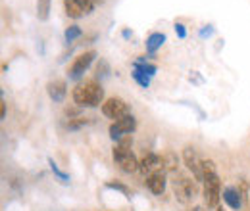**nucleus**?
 I'll return each instance as SVG.
<instances>
[{
    "instance_id": "f257e3e1",
    "label": "nucleus",
    "mask_w": 250,
    "mask_h": 211,
    "mask_svg": "<svg viewBox=\"0 0 250 211\" xmlns=\"http://www.w3.org/2000/svg\"><path fill=\"white\" fill-rule=\"evenodd\" d=\"M71 96L79 108H96L104 104V89L96 81H87V83L77 85Z\"/></svg>"
},
{
    "instance_id": "f03ea898",
    "label": "nucleus",
    "mask_w": 250,
    "mask_h": 211,
    "mask_svg": "<svg viewBox=\"0 0 250 211\" xmlns=\"http://www.w3.org/2000/svg\"><path fill=\"white\" fill-rule=\"evenodd\" d=\"M131 142H133V140H131V134H129V136L122 138L120 142H116L114 152H112L116 165H118L124 173H135V171H139V159H137L135 153L131 152Z\"/></svg>"
},
{
    "instance_id": "7ed1b4c3",
    "label": "nucleus",
    "mask_w": 250,
    "mask_h": 211,
    "mask_svg": "<svg viewBox=\"0 0 250 211\" xmlns=\"http://www.w3.org/2000/svg\"><path fill=\"white\" fill-rule=\"evenodd\" d=\"M171 186H173V194H175L177 202H181V204H190L196 196V181H190L185 175L175 173L171 179Z\"/></svg>"
},
{
    "instance_id": "20e7f679",
    "label": "nucleus",
    "mask_w": 250,
    "mask_h": 211,
    "mask_svg": "<svg viewBox=\"0 0 250 211\" xmlns=\"http://www.w3.org/2000/svg\"><path fill=\"white\" fill-rule=\"evenodd\" d=\"M100 4H104V0H63L65 14L71 19H79V18L89 16L94 8L100 6Z\"/></svg>"
},
{
    "instance_id": "39448f33",
    "label": "nucleus",
    "mask_w": 250,
    "mask_h": 211,
    "mask_svg": "<svg viewBox=\"0 0 250 211\" xmlns=\"http://www.w3.org/2000/svg\"><path fill=\"white\" fill-rule=\"evenodd\" d=\"M219 198H221V181L218 173L206 175L204 177V202L208 208H218Z\"/></svg>"
},
{
    "instance_id": "423d86ee",
    "label": "nucleus",
    "mask_w": 250,
    "mask_h": 211,
    "mask_svg": "<svg viewBox=\"0 0 250 211\" xmlns=\"http://www.w3.org/2000/svg\"><path fill=\"white\" fill-rule=\"evenodd\" d=\"M102 114L108 117V119H114V121H120L127 117V115H131V112H129V104L122 100V98H108V100H104V104H102Z\"/></svg>"
},
{
    "instance_id": "0eeeda50",
    "label": "nucleus",
    "mask_w": 250,
    "mask_h": 211,
    "mask_svg": "<svg viewBox=\"0 0 250 211\" xmlns=\"http://www.w3.org/2000/svg\"><path fill=\"white\" fill-rule=\"evenodd\" d=\"M183 161L187 165V169L192 173L194 181L196 182H204V171H202V157L198 155V152L194 150L192 146H187L183 150Z\"/></svg>"
},
{
    "instance_id": "6e6552de",
    "label": "nucleus",
    "mask_w": 250,
    "mask_h": 211,
    "mask_svg": "<svg viewBox=\"0 0 250 211\" xmlns=\"http://www.w3.org/2000/svg\"><path fill=\"white\" fill-rule=\"evenodd\" d=\"M135 129H137V119H135L133 115H127L124 119L114 121V123L110 125V136H112V140L120 142L122 138L129 136Z\"/></svg>"
},
{
    "instance_id": "1a4fd4ad",
    "label": "nucleus",
    "mask_w": 250,
    "mask_h": 211,
    "mask_svg": "<svg viewBox=\"0 0 250 211\" xmlns=\"http://www.w3.org/2000/svg\"><path fill=\"white\" fill-rule=\"evenodd\" d=\"M96 58V52L94 50H89V52H85V54H79L73 63L69 65V71H67V75H69V79H79V77H83V73L91 67V63L94 61Z\"/></svg>"
},
{
    "instance_id": "9d476101",
    "label": "nucleus",
    "mask_w": 250,
    "mask_h": 211,
    "mask_svg": "<svg viewBox=\"0 0 250 211\" xmlns=\"http://www.w3.org/2000/svg\"><path fill=\"white\" fill-rule=\"evenodd\" d=\"M139 171H143L146 177L152 173H158V171H164V155H158V153L143 155L139 161Z\"/></svg>"
},
{
    "instance_id": "9b49d317",
    "label": "nucleus",
    "mask_w": 250,
    "mask_h": 211,
    "mask_svg": "<svg viewBox=\"0 0 250 211\" xmlns=\"http://www.w3.org/2000/svg\"><path fill=\"white\" fill-rule=\"evenodd\" d=\"M221 198H223V202L231 208V210H241L243 208V192L239 190V188H235V186H225L223 188V192H221Z\"/></svg>"
},
{
    "instance_id": "f8f14e48",
    "label": "nucleus",
    "mask_w": 250,
    "mask_h": 211,
    "mask_svg": "<svg viewBox=\"0 0 250 211\" xmlns=\"http://www.w3.org/2000/svg\"><path fill=\"white\" fill-rule=\"evenodd\" d=\"M146 186L152 194L156 196H162L164 190H166V171H158V173H152L146 177Z\"/></svg>"
},
{
    "instance_id": "ddd939ff",
    "label": "nucleus",
    "mask_w": 250,
    "mask_h": 211,
    "mask_svg": "<svg viewBox=\"0 0 250 211\" xmlns=\"http://www.w3.org/2000/svg\"><path fill=\"white\" fill-rule=\"evenodd\" d=\"M46 91H48V96H50L54 102H63V98H65V94H67L65 81H62V79L50 81V83L46 85Z\"/></svg>"
},
{
    "instance_id": "4468645a",
    "label": "nucleus",
    "mask_w": 250,
    "mask_h": 211,
    "mask_svg": "<svg viewBox=\"0 0 250 211\" xmlns=\"http://www.w3.org/2000/svg\"><path fill=\"white\" fill-rule=\"evenodd\" d=\"M164 42H166V35L164 33H152L146 38V52L148 54H156L158 48H162Z\"/></svg>"
},
{
    "instance_id": "2eb2a0df",
    "label": "nucleus",
    "mask_w": 250,
    "mask_h": 211,
    "mask_svg": "<svg viewBox=\"0 0 250 211\" xmlns=\"http://www.w3.org/2000/svg\"><path fill=\"white\" fill-rule=\"evenodd\" d=\"M50 2L52 0H37V18L41 21H46L50 16Z\"/></svg>"
},
{
    "instance_id": "dca6fc26",
    "label": "nucleus",
    "mask_w": 250,
    "mask_h": 211,
    "mask_svg": "<svg viewBox=\"0 0 250 211\" xmlns=\"http://www.w3.org/2000/svg\"><path fill=\"white\" fill-rule=\"evenodd\" d=\"M175 165H177V155L175 153H166L164 155V171H175Z\"/></svg>"
},
{
    "instance_id": "f3484780",
    "label": "nucleus",
    "mask_w": 250,
    "mask_h": 211,
    "mask_svg": "<svg viewBox=\"0 0 250 211\" xmlns=\"http://www.w3.org/2000/svg\"><path fill=\"white\" fill-rule=\"evenodd\" d=\"M133 79H135L143 89H148V85H150V77L145 75V73H141L139 69H133Z\"/></svg>"
},
{
    "instance_id": "a211bd4d",
    "label": "nucleus",
    "mask_w": 250,
    "mask_h": 211,
    "mask_svg": "<svg viewBox=\"0 0 250 211\" xmlns=\"http://www.w3.org/2000/svg\"><path fill=\"white\" fill-rule=\"evenodd\" d=\"M63 37H65V42H73L75 38H79V37H81V27H77V25L67 27L65 33H63Z\"/></svg>"
},
{
    "instance_id": "6ab92c4d",
    "label": "nucleus",
    "mask_w": 250,
    "mask_h": 211,
    "mask_svg": "<svg viewBox=\"0 0 250 211\" xmlns=\"http://www.w3.org/2000/svg\"><path fill=\"white\" fill-rule=\"evenodd\" d=\"M48 165H50V169H52V173H54V175H56V177H58V179H60V181H62V182H67V181H69V177H67V175L63 173L62 169H60V167L56 165V161H54L52 157H48Z\"/></svg>"
},
{
    "instance_id": "aec40b11",
    "label": "nucleus",
    "mask_w": 250,
    "mask_h": 211,
    "mask_svg": "<svg viewBox=\"0 0 250 211\" xmlns=\"http://www.w3.org/2000/svg\"><path fill=\"white\" fill-rule=\"evenodd\" d=\"M202 171H204V177L206 175H212V173H218L216 163L212 159H202Z\"/></svg>"
},
{
    "instance_id": "412c9836",
    "label": "nucleus",
    "mask_w": 250,
    "mask_h": 211,
    "mask_svg": "<svg viewBox=\"0 0 250 211\" xmlns=\"http://www.w3.org/2000/svg\"><path fill=\"white\" fill-rule=\"evenodd\" d=\"M106 186H108V188H114V190H120V192H124L127 198H129V194H131V190H129L125 184H122V182H108Z\"/></svg>"
},
{
    "instance_id": "4be33fe9",
    "label": "nucleus",
    "mask_w": 250,
    "mask_h": 211,
    "mask_svg": "<svg viewBox=\"0 0 250 211\" xmlns=\"http://www.w3.org/2000/svg\"><path fill=\"white\" fill-rule=\"evenodd\" d=\"M173 27H175V33H177L179 38H185V37H187V31H185V25H183V23H175Z\"/></svg>"
},
{
    "instance_id": "5701e85b",
    "label": "nucleus",
    "mask_w": 250,
    "mask_h": 211,
    "mask_svg": "<svg viewBox=\"0 0 250 211\" xmlns=\"http://www.w3.org/2000/svg\"><path fill=\"white\" fill-rule=\"evenodd\" d=\"M87 123V119H83V117H75L73 121H69V129H77V127H81V125H85Z\"/></svg>"
},
{
    "instance_id": "b1692460",
    "label": "nucleus",
    "mask_w": 250,
    "mask_h": 211,
    "mask_svg": "<svg viewBox=\"0 0 250 211\" xmlns=\"http://www.w3.org/2000/svg\"><path fill=\"white\" fill-rule=\"evenodd\" d=\"M0 115H2V119L6 117V104H4V100H2V104H0Z\"/></svg>"
},
{
    "instance_id": "393cba45",
    "label": "nucleus",
    "mask_w": 250,
    "mask_h": 211,
    "mask_svg": "<svg viewBox=\"0 0 250 211\" xmlns=\"http://www.w3.org/2000/svg\"><path fill=\"white\" fill-rule=\"evenodd\" d=\"M202 37H206V35H212V29H202V33H200Z\"/></svg>"
},
{
    "instance_id": "a878e982",
    "label": "nucleus",
    "mask_w": 250,
    "mask_h": 211,
    "mask_svg": "<svg viewBox=\"0 0 250 211\" xmlns=\"http://www.w3.org/2000/svg\"><path fill=\"white\" fill-rule=\"evenodd\" d=\"M192 211H204V210H202V208H194Z\"/></svg>"
},
{
    "instance_id": "bb28decb",
    "label": "nucleus",
    "mask_w": 250,
    "mask_h": 211,
    "mask_svg": "<svg viewBox=\"0 0 250 211\" xmlns=\"http://www.w3.org/2000/svg\"><path fill=\"white\" fill-rule=\"evenodd\" d=\"M216 211H223V208H216Z\"/></svg>"
}]
</instances>
